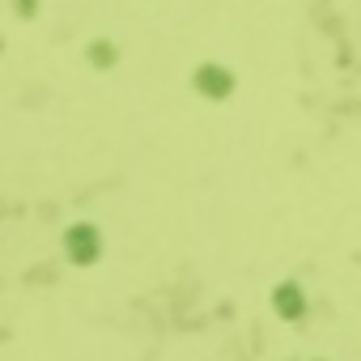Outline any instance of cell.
I'll return each instance as SVG.
<instances>
[{"instance_id":"cell-1","label":"cell","mask_w":361,"mask_h":361,"mask_svg":"<svg viewBox=\"0 0 361 361\" xmlns=\"http://www.w3.org/2000/svg\"><path fill=\"white\" fill-rule=\"evenodd\" d=\"M68 251H73V259H94V251H98V243H94V230L90 226H77L73 234H68Z\"/></svg>"},{"instance_id":"cell-2","label":"cell","mask_w":361,"mask_h":361,"mask_svg":"<svg viewBox=\"0 0 361 361\" xmlns=\"http://www.w3.org/2000/svg\"><path fill=\"white\" fill-rule=\"evenodd\" d=\"M200 85H213V94H221V90H226V77H217V73H200Z\"/></svg>"}]
</instances>
